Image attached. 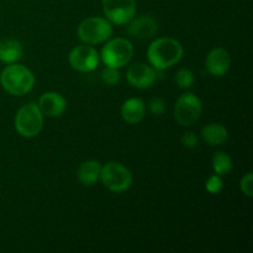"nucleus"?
<instances>
[{
    "mask_svg": "<svg viewBox=\"0 0 253 253\" xmlns=\"http://www.w3.org/2000/svg\"><path fill=\"white\" fill-rule=\"evenodd\" d=\"M184 49L182 43L172 37H161L148 46L147 58L157 71H165L182 59Z\"/></svg>",
    "mask_w": 253,
    "mask_h": 253,
    "instance_id": "obj_1",
    "label": "nucleus"
},
{
    "mask_svg": "<svg viewBox=\"0 0 253 253\" xmlns=\"http://www.w3.org/2000/svg\"><path fill=\"white\" fill-rule=\"evenodd\" d=\"M0 84L11 95H25L35 85V76L27 67L11 63L0 74Z\"/></svg>",
    "mask_w": 253,
    "mask_h": 253,
    "instance_id": "obj_2",
    "label": "nucleus"
},
{
    "mask_svg": "<svg viewBox=\"0 0 253 253\" xmlns=\"http://www.w3.org/2000/svg\"><path fill=\"white\" fill-rule=\"evenodd\" d=\"M43 127V114L39 105L29 103L21 106L15 116V128L17 132L26 138L36 137Z\"/></svg>",
    "mask_w": 253,
    "mask_h": 253,
    "instance_id": "obj_3",
    "label": "nucleus"
},
{
    "mask_svg": "<svg viewBox=\"0 0 253 253\" xmlns=\"http://www.w3.org/2000/svg\"><path fill=\"white\" fill-rule=\"evenodd\" d=\"M100 180L106 189L113 193H124L132 185V174L120 162H108L101 166Z\"/></svg>",
    "mask_w": 253,
    "mask_h": 253,
    "instance_id": "obj_4",
    "label": "nucleus"
},
{
    "mask_svg": "<svg viewBox=\"0 0 253 253\" xmlns=\"http://www.w3.org/2000/svg\"><path fill=\"white\" fill-rule=\"evenodd\" d=\"M77 34L84 43L99 44L110 40L113 35V25L104 17H88L79 24Z\"/></svg>",
    "mask_w": 253,
    "mask_h": 253,
    "instance_id": "obj_5",
    "label": "nucleus"
},
{
    "mask_svg": "<svg viewBox=\"0 0 253 253\" xmlns=\"http://www.w3.org/2000/svg\"><path fill=\"white\" fill-rule=\"evenodd\" d=\"M133 46L127 39L116 37L110 40L101 51V61L106 67L121 68L132 59Z\"/></svg>",
    "mask_w": 253,
    "mask_h": 253,
    "instance_id": "obj_6",
    "label": "nucleus"
},
{
    "mask_svg": "<svg viewBox=\"0 0 253 253\" xmlns=\"http://www.w3.org/2000/svg\"><path fill=\"white\" fill-rule=\"evenodd\" d=\"M202 100L193 93H185L178 98L174 106V118L182 126H192L202 115Z\"/></svg>",
    "mask_w": 253,
    "mask_h": 253,
    "instance_id": "obj_7",
    "label": "nucleus"
},
{
    "mask_svg": "<svg viewBox=\"0 0 253 253\" xmlns=\"http://www.w3.org/2000/svg\"><path fill=\"white\" fill-rule=\"evenodd\" d=\"M106 19L115 25L128 24L135 17V0H101Z\"/></svg>",
    "mask_w": 253,
    "mask_h": 253,
    "instance_id": "obj_8",
    "label": "nucleus"
},
{
    "mask_svg": "<svg viewBox=\"0 0 253 253\" xmlns=\"http://www.w3.org/2000/svg\"><path fill=\"white\" fill-rule=\"evenodd\" d=\"M99 56L98 51L91 46H77L69 52L68 61L69 64L76 71L82 73L93 72L98 67Z\"/></svg>",
    "mask_w": 253,
    "mask_h": 253,
    "instance_id": "obj_9",
    "label": "nucleus"
},
{
    "mask_svg": "<svg viewBox=\"0 0 253 253\" xmlns=\"http://www.w3.org/2000/svg\"><path fill=\"white\" fill-rule=\"evenodd\" d=\"M126 79L137 89L150 88L156 81V69L145 63H135L128 67Z\"/></svg>",
    "mask_w": 253,
    "mask_h": 253,
    "instance_id": "obj_10",
    "label": "nucleus"
},
{
    "mask_svg": "<svg viewBox=\"0 0 253 253\" xmlns=\"http://www.w3.org/2000/svg\"><path fill=\"white\" fill-rule=\"evenodd\" d=\"M230 66H231V57L230 53L222 47L211 49L208 53L207 61H205V67L207 71L214 77H222L229 72Z\"/></svg>",
    "mask_w": 253,
    "mask_h": 253,
    "instance_id": "obj_11",
    "label": "nucleus"
},
{
    "mask_svg": "<svg viewBox=\"0 0 253 253\" xmlns=\"http://www.w3.org/2000/svg\"><path fill=\"white\" fill-rule=\"evenodd\" d=\"M37 105L43 115L48 118H58L66 111L67 101L59 93L47 91L42 94Z\"/></svg>",
    "mask_w": 253,
    "mask_h": 253,
    "instance_id": "obj_12",
    "label": "nucleus"
},
{
    "mask_svg": "<svg viewBox=\"0 0 253 253\" xmlns=\"http://www.w3.org/2000/svg\"><path fill=\"white\" fill-rule=\"evenodd\" d=\"M158 30V24L152 16H138L128 22L127 32L132 37L138 40L151 39L156 35Z\"/></svg>",
    "mask_w": 253,
    "mask_h": 253,
    "instance_id": "obj_13",
    "label": "nucleus"
},
{
    "mask_svg": "<svg viewBox=\"0 0 253 253\" xmlns=\"http://www.w3.org/2000/svg\"><path fill=\"white\" fill-rule=\"evenodd\" d=\"M146 105L142 99L140 98H130L124 101L121 106V118L127 124L135 125L141 123L145 118Z\"/></svg>",
    "mask_w": 253,
    "mask_h": 253,
    "instance_id": "obj_14",
    "label": "nucleus"
},
{
    "mask_svg": "<svg viewBox=\"0 0 253 253\" xmlns=\"http://www.w3.org/2000/svg\"><path fill=\"white\" fill-rule=\"evenodd\" d=\"M202 137L204 142L210 146H221L224 145L229 137L227 128L224 125L217 123L208 124L202 130Z\"/></svg>",
    "mask_w": 253,
    "mask_h": 253,
    "instance_id": "obj_15",
    "label": "nucleus"
},
{
    "mask_svg": "<svg viewBox=\"0 0 253 253\" xmlns=\"http://www.w3.org/2000/svg\"><path fill=\"white\" fill-rule=\"evenodd\" d=\"M101 165L98 161H85L78 169V179L85 187H91L100 179Z\"/></svg>",
    "mask_w": 253,
    "mask_h": 253,
    "instance_id": "obj_16",
    "label": "nucleus"
},
{
    "mask_svg": "<svg viewBox=\"0 0 253 253\" xmlns=\"http://www.w3.org/2000/svg\"><path fill=\"white\" fill-rule=\"evenodd\" d=\"M22 44L16 40H0V61L16 63L22 56Z\"/></svg>",
    "mask_w": 253,
    "mask_h": 253,
    "instance_id": "obj_17",
    "label": "nucleus"
},
{
    "mask_svg": "<svg viewBox=\"0 0 253 253\" xmlns=\"http://www.w3.org/2000/svg\"><path fill=\"white\" fill-rule=\"evenodd\" d=\"M212 168H214V172L216 174H227L232 169L231 157L225 152H216L212 157Z\"/></svg>",
    "mask_w": 253,
    "mask_h": 253,
    "instance_id": "obj_18",
    "label": "nucleus"
},
{
    "mask_svg": "<svg viewBox=\"0 0 253 253\" xmlns=\"http://www.w3.org/2000/svg\"><path fill=\"white\" fill-rule=\"evenodd\" d=\"M194 74L188 68H180L175 74V84L180 89H189L194 83Z\"/></svg>",
    "mask_w": 253,
    "mask_h": 253,
    "instance_id": "obj_19",
    "label": "nucleus"
},
{
    "mask_svg": "<svg viewBox=\"0 0 253 253\" xmlns=\"http://www.w3.org/2000/svg\"><path fill=\"white\" fill-rule=\"evenodd\" d=\"M101 78H103V82L108 85L113 86L119 84L120 82V72H119V68H113V67H106L105 71L101 74Z\"/></svg>",
    "mask_w": 253,
    "mask_h": 253,
    "instance_id": "obj_20",
    "label": "nucleus"
},
{
    "mask_svg": "<svg viewBox=\"0 0 253 253\" xmlns=\"http://www.w3.org/2000/svg\"><path fill=\"white\" fill-rule=\"evenodd\" d=\"M205 188L210 194H217L224 188V182H222L221 177L219 174H212L208 178L207 183H205Z\"/></svg>",
    "mask_w": 253,
    "mask_h": 253,
    "instance_id": "obj_21",
    "label": "nucleus"
},
{
    "mask_svg": "<svg viewBox=\"0 0 253 253\" xmlns=\"http://www.w3.org/2000/svg\"><path fill=\"white\" fill-rule=\"evenodd\" d=\"M240 189L246 197L251 198L253 195V174L251 172L242 177L241 182H240Z\"/></svg>",
    "mask_w": 253,
    "mask_h": 253,
    "instance_id": "obj_22",
    "label": "nucleus"
},
{
    "mask_svg": "<svg viewBox=\"0 0 253 253\" xmlns=\"http://www.w3.org/2000/svg\"><path fill=\"white\" fill-rule=\"evenodd\" d=\"M166 108H167L166 106V101L162 100L161 98H155L148 103V109L155 115H162L166 111Z\"/></svg>",
    "mask_w": 253,
    "mask_h": 253,
    "instance_id": "obj_23",
    "label": "nucleus"
},
{
    "mask_svg": "<svg viewBox=\"0 0 253 253\" xmlns=\"http://www.w3.org/2000/svg\"><path fill=\"white\" fill-rule=\"evenodd\" d=\"M182 141V145L187 148H195L199 143V138H198L197 133L193 132V131H188L180 138Z\"/></svg>",
    "mask_w": 253,
    "mask_h": 253,
    "instance_id": "obj_24",
    "label": "nucleus"
}]
</instances>
